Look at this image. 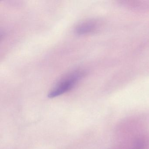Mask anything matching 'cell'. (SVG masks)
Here are the masks:
<instances>
[{
    "instance_id": "cell-1",
    "label": "cell",
    "mask_w": 149,
    "mask_h": 149,
    "mask_svg": "<svg viewBox=\"0 0 149 149\" xmlns=\"http://www.w3.org/2000/svg\"><path fill=\"white\" fill-rule=\"evenodd\" d=\"M84 74V73L82 71L77 70L63 77L50 91L48 97L54 98L69 91L82 78Z\"/></svg>"
},
{
    "instance_id": "cell-2",
    "label": "cell",
    "mask_w": 149,
    "mask_h": 149,
    "mask_svg": "<svg viewBox=\"0 0 149 149\" xmlns=\"http://www.w3.org/2000/svg\"><path fill=\"white\" fill-rule=\"evenodd\" d=\"M97 24L92 21H87L81 22L75 28V33L77 35H83L87 34L94 31L96 29Z\"/></svg>"
}]
</instances>
